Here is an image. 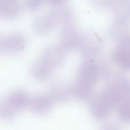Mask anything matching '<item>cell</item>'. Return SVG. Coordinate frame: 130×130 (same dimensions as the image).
Here are the masks:
<instances>
[{
  "instance_id": "cell-1",
  "label": "cell",
  "mask_w": 130,
  "mask_h": 130,
  "mask_svg": "<svg viewBox=\"0 0 130 130\" xmlns=\"http://www.w3.org/2000/svg\"><path fill=\"white\" fill-rule=\"evenodd\" d=\"M110 69L106 64L86 60L77 70L76 80L71 85L72 96L83 101L91 100L95 84L102 76H109Z\"/></svg>"
},
{
  "instance_id": "cell-2",
  "label": "cell",
  "mask_w": 130,
  "mask_h": 130,
  "mask_svg": "<svg viewBox=\"0 0 130 130\" xmlns=\"http://www.w3.org/2000/svg\"><path fill=\"white\" fill-rule=\"evenodd\" d=\"M109 84L104 90L114 107L124 101H130V80L120 74L110 76Z\"/></svg>"
},
{
  "instance_id": "cell-3",
  "label": "cell",
  "mask_w": 130,
  "mask_h": 130,
  "mask_svg": "<svg viewBox=\"0 0 130 130\" xmlns=\"http://www.w3.org/2000/svg\"><path fill=\"white\" fill-rule=\"evenodd\" d=\"M102 46L101 40L97 36L88 33L82 34L78 49L86 60H95L101 54Z\"/></svg>"
},
{
  "instance_id": "cell-4",
  "label": "cell",
  "mask_w": 130,
  "mask_h": 130,
  "mask_svg": "<svg viewBox=\"0 0 130 130\" xmlns=\"http://www.w3.org/2000/svg\"><path fill=\"white\" fill-rule=\"evenodd\" d=\"M114 107L112 101L103 90L92 100L90 112L95 119L103 121L107 118Z\"/></svg>"
},
{
  "instance_id": "cell-5",
  "label": "cell",
  "mask_w": 130,
  "mask_h": 130,
  "mask_svg": "<svg viewBox=\"0 0 130 130\" xmlns=\"http://www.w3.org/2000/svg\"><path fill=\"white\" fill-rule=\"evenodd\" d=\"M112 58L122 69L130 70V36L119 42L113 50Z\"/></svg>"
},
{
  "instance_id": "cell-6",
  "label": "cell",
  "mask_w": 130,
  "mask_h": 130,
  "mask_svg": "<svg viewBox=\"0 0 130 130\" xmlns=\"http://www.w3.org/2000/svg\"><path fill=\"white\" fill-rule=\"evenodd\" d=\"M40 58L54 70L63 64L66 60V50L61 46H48L43 51Z\"/></svg>"
},
{
  "instance_id": "cell-7",
  "label": "cell",
  "mask_w": 130,
  "mask_h": 130,
  "mask_svg": "<svg viewBox=\"0 0 130 130\" xmlns=\"http://www.w3.org/2000/svg\"><path fill=\"white\" fill-rule=\"evenodd\" d=\"M26 45V38L23 34L11 33L2 38L1 50L8 54H17L22 51Z\"/></svg>"
},
{
  "instance_id": "cell-8",
  "label": "cell",
  "mask_w": 130,
  "mask_h": 130,
  "mask_svg": "<svg viewBox=\"0 0 130 130\" xmlns=\"http://www.w3.org/2000/svg\"><path fill=\"white\" fill-rule=\"evenodd\" d=\"M82 34L73 25L65 27L60 34V46L65 50L78 49Z\"/></svg>"
},
{
  "instance_id": "cell-9",
  "label": "cell",
  "mask_w": 130,
  "mask_h": 130,
  "mask_svg": "<svg viewBox=\"0 0 130 130\" xmlns=\"http://www.w3.org/2000/svg\"><path fill=\"white\" fill-rule=\"evenodd\" d=\"M54 103L48 93L39 94L30 97L29 107L34 113L43 115L49 112Z\"/></svg>"
},
{
  "instance_id": "cell-10",
  "label": "cell",
  "mask_w": 130,
  "mask_h": 130,
  "mask_svg": "<svg viewBox=\"0 0 130 130\" xmlns=\"http://www.w3.org/2000/svg\"><path fill=\"white\" fill-rule=\"evenodd\" d=\"M48 94L54 103L65 101L72 96L71 86L63 82H55L51 85Z\"/></svg>"
},
{
  "instance_id": "cell-11",
  "label": "cell",
  "mask_w": 130,
  "mask_h": 130,
  "mask_svg": "<svg viewBox=\"0 0 130 130\" xmlns=\"http://www.w3.org/2000/svg\"><path fill=\"white\" fill-rule=\"evenodd\" d=\"M129 22L121 19H116L109 29V35L110 39L121 42L129 36Z\"/></svg>"
},
{
  "instance_id": "cell-12",
  "label": "cell",
  "mask_w": 130,
  "mask_h": 130,
  "mask_svg": "<svg viewBox=\"0 0 130 130\" xmlns=\"http://www.w3.org/2000/svg\"><path fill=\"white\" fill-rule=\"evenodd\" d=\"M53 69L43 60L39 58L34 61L30 68V74L36 80L44 81L49 79Z\"/></svg>"
},
{
  "instance_id": "cell-13",
  "label": "cell",
  "mask_w": 130,
  "mask_h": 130,
  "mask_svg": "<svg viewBox=\"0 0 130 130\" xmlns=\"http://www.w3.org/2000/svg\"><path fill=\"white\" fill-rule=\"evenodd\" d=\"M30 97L25 90L18 89L10 93L6 98L14 108L19 112L29 107Z\"/></svg>"
},
{
  "instance_id": "cell-14",
  "label": "cell",
  "mask_w": 130,
  "mask_h": 130,
  "mask_svg": "<svg viewBox=\"0 0 130 130\" xmlns=\"http://www.w3.org/2000/svg\"><path fill=\"white\" fill-rule=\"evenodd\" d=\"M54 20L51 15H43L36 19L33 23V30L39 35L47 34L53 29L55 25Z\"/></svg>"
},
{
  "instance_id": "cell-15",
  "label": "cell",
  "mask_w": 130,
  "mask_h": 130,
  "mask_svg": "<svg viewBox=\"0 0 130 130\" xmlns=\"http://www.w3.org/2000/svg\"><path fill=\"white\" fill-rule=\"evenodd\" d=\"M17 0H0V15L6 19H13L20 13Z\"/></svg>"
},
{
  "instance_id": "cell-16",
  "label": "cell",
  "mask_w": 130,
  "mask_h": 130,
  "mask_svg": "<svg viewBox=\"0 0 130 130\" xmlns=\"http://www.w3.org/2000/svg\"><path fill=\"white\" fill-rule=\"evenodd\" d=\"M56 25H59L62 28L73 25V15L70 10L66 8L55 10L50 14Z\"/></svg>"
},
{
  "instance_id": "cell-17",
  "label": "cell",
  "mask_w": 130,
  "mask_h": 130,
  "mask_svg": "<svg viewBox=\"0 0 130 130\" xmlns=\"http://www.w3.org/2000/svg\"><path fill=\"white\" fill-rule=\"evenodd\" d=\"M114 14L117 19L130 22V0H121L114 8Z\"/></svg>"
},
{
  "instance_id": "cell-18",
  "label": "cell",
  "mask_w": 130,
  "mask_h": 130,
  "mask_svg": "<svg viewBox=\"0 0 130 130\" xmlns=\"http://www.w3.org/2000/svg\"><path fill=\"white\" fill-rule=\"evenodd\" d=\"M18 112L11 104L8 98L0 100V119L5 121L11 120L15 117Z\"/></svg>"
},
{
  "instance_id": "cell-19",
  "label": "cell",
  "mask_w": 130,
  "mask_h": 130,
  "mask_svg": "<svg viewBox=\"0 0 130 130\" xmlns=\"http://www.w3.org/2000/svg\"><path fill=\"white\" fill-rule=\"evenodd\" d=\"M117 115L120 121L130 122V101H124L117 107Z\"/></svg>"
},
{
  "instance_id": "cell-20",
  "label": "cell",
  "mask_w": 130,
  "mask_h": 130,
  "mask_svg": "<svg viewBox=\"0 0 130 130\" xmlns=\"http://www.w3.org/2000/svg\"><path fill=\"white\" fill-rule=\"evenodd\" d=\"M100 130H121L119 126L112 122L106 123L102 126Z\"/></svg>"
},
{
  "instance_id": "cell-21",
  "label": "cell",
  "mask_w": 130,
  "mask_h": 130,
  "mask_svg": "<svg viewBox=\"0 0 130 130\" xmlns=\"http://www.w3.org/2000/svg\"><path fill=\"white\" fill-rule=\"evenodd\" d=\"M1 42H2V37L0 36V52H2V50H1Z\"/></svg>"
}]
</instances>
